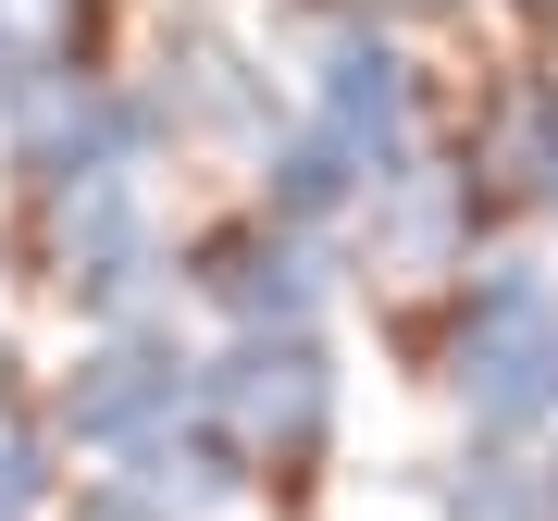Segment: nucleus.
Returning <instances> with one entry per match:
<instances>
[{
  "label": "nucleus",
  "mask_w": 558,
  "mask_h": 521,
  "mask_svg": "<svg viewBox=\"0 0 558 521\" xmlns=\"http://www.w3.org/2000/svg\"><path fill=\"white\" fill-rule=\"evenodd\" d=\"M199 410L223 422L236 460H274V472L323 460V435H336V373H323L311 323H236V348L199 373Z\"/></svg>",
  "instance_id": "1"
},
{
  "label": "nucleus",
  "mask_w": 558,
  "mask_h": 521,
  "mask_svg": "<svg viewBox=\"0 0 558 521\" xmlns=\"http://www.w3.org/2000/svg\"><path fill=\"white\" fill-rule=\"evenodd\" d=\"M459 398L484 422L558 410V299H546V274L497 260V274L472 286V311H459Z\"/></svg>",
  "instance_id": "2"
},
{
  "label": "nucleus",
  "mask_w": 558,
  "mask_h": 521,
  "mask_svg": "<svg viewBox=\"0 0 558 521\" xmlns=\"http://www.w3.org/2000/svg\"><path fill=\"white\" fill-rule=\"evenodd\" d=\"M186 410H199V361L174 336H149V323H112L75 361V385H62V435L75 447H137V435H161Z\"/></svg>",
  "instance_id": "3"
},
{
  "label": "nucleus",
  "mask_w": 558,
  "mask_h": 521,
  "mask_svg": "<svg viewBox=\"0 0 558 521\" xmlns=\"http://www.w3.org/2000/svg\"><path fill=\"white\" fill-rule=\"evenodd\" d=\"M211 299L236 311V323H311V299H323L311 237H299V223H248V237H223L211 249Z\"/></svg>",
  "instance_id": "4"
},
{
  "label": "nucleus",
  "mask_w": 558,
  "mask_h": 521,
  "mask_svg": "<svg viewBox=\"0 0 558 521\" xmlns=\"http://www.w3.org/2000/svg\"><path fill=\"white\" fill-rule=\"evenodd\" d=\"M75 50H87V0H0V87L75 75Z\"/></svg>",
  "instance_id": "5"
},
{
  "label": "nucleus",
  "mask_w": 558,
  "mask_h": 521,
  "mask_svg": "<svg viewBox=\"0 0 558 521\" xmlns=\"http://www.w3.org/2000/svg\"><path fill=\"white\" fill-rule=\"evenodd\" d=\"M534 174H546V211H558V112H546V149H534Z\"/></svg>",
  "instance_id": "6"
},
{
  "label": "nucleus",
  "mask_w": 558,
  "mask_h": 521,
  "mask_svg": "<svg viewBox=\"0 0 558 521\" xmlns=\"http://www.w3.org/2000/svg\"><path fill=\"white\" fill-rule=\"evenodd\" d=\"M0 521H25V509H13V497H0Z\"/></svg>",
  "instance_id": "7"
}]
</instances>
